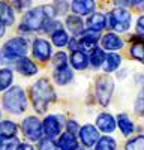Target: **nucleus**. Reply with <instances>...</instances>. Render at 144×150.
<instances>
[{
	"label": "nucleus",
	"instance_id": "1",
	"mask_svg": "<svg viewBox=\"0 0 144 150\" xmlns=\"http://www.w3.org/2000/svg\"><path fill=\"white\" fill-rule=\"evenodd\" d=\"M56 17V12L53 5H42L35 9L27 11L23 17V23L20 26V30L23 32H32V30H42L44 24L48 20H53Z\"/></svg>",
	"mask_w": 144,
	"mask_h": 150
},
{
	"label": "nucleus",
	"instance_id": "2",
	"mask_svg": "<svg viewBox=\"0 0 144 150\" xmlns=\"http://www.w3.org/2000/svg\"><path fill=\"white\" fill-rule=\"evenodd\" d=\"M30 93H32V104L38 112H45L48 108V104L56 98L53 87L50 86L48 80H45V78H41L36 81L32 87Z\"/></svg>",
	"mask_w": 144,
	"mask_h": 150
},
{
	"label": "nucleus",
	"instance_id": "3",
	"mask_svg": "<svg viewBox=\"0 0 144 150\" xmlns=\"http://www.w3.org/2000/svg\"><path fill=\"white\" fill-rule=\"evenodd\" d=\"M3 107L11 114H21L23 111H26L27 98L21 87L15 86L3 95Z\"/></svg>",
	"mask_w": 144,
	"mask_h": 150
},
{
	"label": "nucleus",
	"instance_id": "4",
	"mask_svg": "<svg viewBox=\"0 0 144 150\" xmlns=\"http://www.w3.org/2000/svg\"><path fill=\"white\" fill-rule=\"evenodd\" d=\"M5 60H20L27 54V41L24 38H11L8 39L0 51Z\"/></svg>",
	"mask_w": 144,
	"mask_h": 150
},
{
	"label": "nucleus",
	"instance_id": "5",
	"mask_svg": "<svg viewBox=\"0 0 144 150\" xmlns=\"http://www.w3.org/2000/svg\"><path fill=\"white\" fill-rule=\"evenodd\" d=\"M107 26L114 32L123 33L131 27V12L125 8H116L107 15Z\"/></svg>",
	"mask_w": 144,
	"mask_h": 150
},
{
	"label": "nucleus",
	"instance_id": "6",
	"mask_svg": "<svg viewBox=\"0 0 144 150\" xmlns=\"http://www.w3.org/2000/svg\"><path fill=\"white\" fill-rule=\"evenodd\" d=\"M95 90H96V98H98V102L101 105H107L111 99L113 90H114V83L111 80L110 75H101V77L96 80L95 84Z\"/></svg>",
	"mask_w": 144,
	"mask_h": 150
},
{
	"label": "nucleus",
	"instance_id": "7",
	"mask_svg": "<svg viewBox=\"0 0 144 150\" xmlns=\"http://www.w3.org/2000/svg\"><path fill=\"white\" fill-rule=\"evenodd\" d=\"M21 129H23L24 135H26L30 141H39L42 134H44L42 123L36 117H33V116H29V117H26L23 120Z\"/></svg>",
	"mask_w": 144,
	"mask_h": 150
},
{
	"label": "nucleus",
	"instance_id": "8",
	"mask_svg": "<svg viewBox=\"0 0 144 150\" xmlns=\"http://www.w3.org/2000/svg\"><path fill=\"white\" fill-rule=\"evenodd\" d=\"M32 51H33V57L39 62H48L51 57V44L42 39V38H36L32 45Z\"/></svg>",
	"mask_w": 144,
	"mask_h": 150
},
{
	"label": "nucleus",
	"instance_id": "9",
	"mask_svg": "<svg viewBox=\"0 0 144 150\" xmlns=\"http://www.w3.org/2000/svg\"><path fill=\"white\" fill-rule=\"evenodd\" d=\"M42 129L47 138H56L57 135H60V129H62V123L57 116H47L42 122Z\"/></svg>",
	"mask_w": 144,
	"mask_h": 150
},
{
	"label": "nucleus",
	"instance_id": "10",
	"mask_svg": "<svg viewBox=\"0 0 144 150\" xmlns=\"http://www.w3.org/2000/svg\"><path fill=\"white\" fill-rule=\"evenodd\" d=\"M78 135H80L81 143L86 147H93L99 140V132L93 125H84L83 128H80Z\"/></svg>",
	"mask_w": 144,
	"mask_h": 150
},
{
	"label": "nucleus",
	"instance_id": "11",
	"mask_svg": "<svg viewBox=\"0 0 144 150\" xmlns=\"http://www.w3.org/2000/svg\"><path fill=\"white\" fill-rule=\"evenodd\" d=\"M101 44L104 50H108V51H117L123 47V41L120 39V36H117L114 32H108L101 38Z\"/></svg>",
	"mask_w": 144,
	"mask_h": 150
},
{
	"label": "nucleus",
	"instance_id": "12",
	"mask_svg": "<svg viewBox=\"0 0 144 150\" xmlns=\"http://www.w3.org/2000/svg\"><path fill=\"white\" fill-rule=\"evenodd\" d=\"M71 9L75 15H89L95 9V2L93 0H72Z\"/></svg>",
	"mask_w": 144,
	"mask_h": 150
},
{
	"label": "nucleus",
	"instance_id": "13",
	"mask_svg": "<svg viewBox=\"0 0 144 150\" xmlns=\"http://www.w3.org/2000/svg\"><path fill=\"white\" fill-rule=\"evenodd\" d=\"M105 27H107V15L101 14V12H93V14L87 18V29L99 33Z\"/></svg>",
	"mask_w": 144,
	"mask_h": 150
},
{
	"label": "nucleus",
	"instance_id": "14",
	"mask_svg": "<svg viewBox=\"0 0 144 150\" xmlns=\"http://www.w3.org/2000/svg\"><path fill=\"white\" fill-rule=\"evenodd\" d=\"M96 126H98L102 132L108 134V132H113L116 129V120L111 114H108V112H102V114L98 116L96 119Z\"/></svg>",
	"mask_w": 144,
	"mask_h": 150
},
{
	"label": "nucleus",
	"instance_id": "15",
	"mask_svg": "<svg viewBox=\"0 0 144 150\" xmlns=\"http://www.w3.org/2000/svg\"><path fill=\"white\" fill-rule=\"evenodd\" d=\"M72 78H74V74H72V69H71L68 65L56 68V72H54V81H56L57 84L65 86V84L71 83Z\"/></svg>",
	"mask_w": 144,
	"mask_h": 150
},
{
	"label": "nucleus",
	"instance_id": "16",
	"mask_svg": "<svg viewBox=\"0 0 144 150\" xmlns=\"http://www.w3.org/2000/svg\"><path fill=\"white\" fill-rule=\"evenodd\" d=\"M17 71L21 75H26V77H32L38 72V66H36L33 62L27 57H23L20 60H17Z\"/></svg>",
	"mask_w": 144,
	"mask_h": 150
},
{
	"label": "nucleus",
	"instance_id": "17",
	"mask_svg": "<svg viewBox=\"0 0 144 150\" xmlns=\"http://www.w3.org/2000/svg\"><path fill=\"white\" fill-rule=\"evenodd\" d=\"M57 146L60 150H78V140L75 138V135L66 132L59 137Z\"/></svg>",
	"mask_w": 144,
	"mask_h": 150
},
{
	"label": "nucleus",
	"instance_id": "18",
	"mask_svg": "<svg viewBox=\"0 0 144 150\" xmlns=\"http://www.w3.org/2000/svg\"><path fill=\"white\" fill-rule=\"evenodd\" d=\"M71 66L78 69V71L86 69L89 66V57H87V54L80 51V50L72 51V54H71Z\"/></svg>",
	"mask_w": 144,
	"mask_h": 150
},
{
	"label": "nucleus",
	"instance_id": "19",
	"mask_svg": "<svg viewBox=\"0 0 144 150\" xmlns=\"http://www.w3.org/2000/svg\"><path fill=\"white\" fill-rule=\"evenodd\" d=\"M66 27L74 36H78L84 32V21L78 15H69L66 18Z\"/></svg>",
	"mask_w": 144,
	"mask_h": 150
},
{
	"label": "nucleus",
	"instance_id": "20",
	"mask_svg": "<svg viewBox=\"0 0 144 150\" xmlns=\"http://www.w3.org/2000/svg\"><path fill=\"white\" fill-rule=\"evenodd\" d=\"M15 21L14 9H12L6 2H0V23L5 26H12Z\"/></svg>",
	"mask_w": 144,
	"mask_h": 150
},
{
	"label": "nucleus",
	"instance_id": "21",
	"mask_svg": "<svg viewBox=\"0 0 144 150\" xmlns=\"http://www.w3.org/2000/svg\"><path fill=\"white\" fill-rule=\"evenodd\" d=\"M120 63H122V57H120L119 54H116V53H110V54H107L102 66H104L105 72H113L120 66Z\"/></svg>",
	"mask_w": 144,
	"mask_h": 150
},
{
	"label": "nucleus",
	"instance_id": "22",
	"mask_svg": "<svg viewBox=\"0 0 144 150\" xmlns=\"http://www.w3.org/2000/svg\"><path fill=\"white\" fill-rule=\"evenodd\" d=\"M117 126L120 128L122 134L126 135V137L134 132V123H132V120L126 114H119L117 116Z\"/></svg>",
	"mask_w": 144,
	"mask_h": 150
},
{
	"label": "nucleus",
	"instance_id": "23",
	"mask_svg": "<svg viewBox=\"0 0 144 150\" xmlns=\"http://www.w3.org/2000/svg\"><path fill=\"white\" fill-rule=\"evenodd\" d=\"M51 42H53L56 47H59V48L68 45V44H69V36H68L66 30L59 29V30H56L54 33H51Z\"/></svg>",
	"mask_w": 144,
	"mask_h": 150
},
{
	"label": "nucleus",
	"instance_id": "24",
	"mask_svg": "<svg viewBox=\"0 0 144 150\" xmlns=\"http://www.w3.org/2000/svg\"><path fill=\"white\" fill-rule=\"evenodd\" d=\"M12 81H14V74H12L11 69H8V68L0 69V92L9 89Z\"/></svg>",
	"mask_w": 144,
	"mask_h": 150
},
{
	"label": "nucleus",
	"instance_id": "25",
	"mask_svg": "<svg viewBox=\"0 0 144 150\" xmlns=\"http://www.w3.org/2000/svg\"><path fill=\"white\" fill-rule=\"evenodd\" d=\"M117 143L113 137H102L98 140V143L95 144V150H116Z\"/></svg>",
	"mask_w": 144,
	"mask_h": 150
},
{
	"label": "nucleus",
	"instance_id": "26",
	"mask_svg": "<svg viewBox=\"0 0 144 150\" xmlns=\"http://www.w3.org/2000/svg\"><path fill=\"white\" fill-rule=\"evenodd\" d=\"M105 57H107V54H105V51L102 48H98L96 47L93 51H92V54H90V63H92V66L93 68H99V66H102L104 65V62H105Z\"/></svg>",
	"mask_w": 144,
	"mask_h": 150
},
{
	"label": "nucleus",
	"instance_id": "27",
	"mask_svg": "<svg viewBox=\"0 0 144 150\" xmlns=\"http://www.w3.org/2000/svg\"><path fill=\"white\" fill-rule=\"evenodd\" d=\"M20 141L17 137H3L0 135V150H17Z\"/></svg>",
	"mask_w": 144,
	"mask_h": 150
},
{
	"label": "nucleus",
	"instance_id": "28",
	"mask_svg": "<svg viewBox=\"0 0 144 150\" xmlns=\"http://www.w3.org/2000/svg\"><path fill=\"white\" fill-rule=\"evenodd\" d=\"M18 128H17V125L14 122H11V120H3V122H0V135H3V137H15Z\"/></svg>",
	"mask_w": 144,
	"mask_h": 150
},
{
	"label": "nucleus",
	"instance_id": "29",
	"mask_svg": "<svg viewBox=\"0 0 144 150\" xmlns=\"http://www.w3.org/2000/svg\"><path fill=\"white\" fill-rule=\"evenodd\" d=\"M129 51H131V56L134 57L135 60L144 63V42L143 41H138L135 44H132Z\"/></svg>",
	"mask_w": 144,
	"mask_h": 150
},
{
	"label": "nucleus",
	"instance_id": "30",
	"mask_svg": "<svg viewBox=\"0 0 144 150\" xmlns=\"http://www.w3.org/2000/svg\"><path fill=\"white\" fill-rule=\"evenodd\" d=\"M125 150H144V135H138L128 141Z\"/></svg>",
	"mask_w": 144,
	"mask_h": 150
},
{
	"label": "nucleus",
	"instance_id": "31",
	"mask_svg": "<svg viewBox=\"0 0 144 150\" xmlns=\"http://www.w3.org/2000/svg\"><path fill=\"white\" fill-rule=\"evenodd\" d=\"M53 63H54L56 68L68 65V56H66V53H63V51L56 53V54L53 56Z\"/></svg>",
	"mask_w": 144,
	"mask_h": 150
},
{
	"label": "nucleus",
	"instance_id": "32",
	"mask_svg": "<svg viewBox=\"0 0 144 150\" xmlns=\"http://www.w3.org/2000/svg\"><path fill=\"white\" fill-rule=\"evenodd\" d=\"M53 8H54V12L56 15H65L68 12V3L65 2V0H56V2L53 3Z\"/></svg>",
	"mask_w": 144,
	"mask_h": 150
},
{
	"label": "nucleus",
	"instance_id": "33",
	"mask_svg": "<svg viewBox=\"0 0 144 150\" xmlns=\"http://www.w3.org/2000/svg\"><path fill=\"white\" fill-rule=\"evenodd\" d=\"M38 149L39 150H59V146L50 138H44V140H39Z\"/></svg>",
	"mask_w": 144,
	"mask_h": 150
},
{
	"label": "nucleus",
	"instance_id": "34",
	"mask_svg": "<svg viewBox=\"0 0 144 150\" xmlns=\"http://www.w3.org/2000/svg\"><path fill=\"white\" fill-rule=\"evenodd\" d=\"M66 128H68V132L69 134H72V135H77L78 132H80V128H78V125H77V122H68V125H66Z\"/></svg>",
	"mask_w": 144,
	"mask_h": 150
},
{
	"label": "nucleus",
	"instance_id": "35",
	"mask_svg": "<svg viewBox=\"0 0 144 150\" xmlns=\"http://www.w3.org/2000/svg\"><path fill=\"white\" fill-rule=\"evenodd\" d=\"M137 33L144 36V15H141L137 20Z\"/></svg>",
	"mask_w": 144,
	"mask_h": 150
},
{
	"label": "nucleus",
	"instance_id": "36",
	"mask_svg": "<svg viewBox=\"0 0 144 150\" xmlns=\"http://www.w3.org/2000/svg\"><path fill=\"white\" fill-rule=\"evenodd\" d=\"M137 110L138 111H141V110H144V86H143V90H141V95H140V98H138V101H137Z\"/></svg>",
	"mask_w": 144,
	"mask_h": 150
},
{
	"label": "nucleus",
	"instance_id": "37",
	"mask_svg": "<svg viewBox=\"0 0 144 150\" xmlns=\"http://www.w3.org/2000/svg\"><path fill=\"white\" fill-rule=\"evenodd\" d=\"M9 6L12 8V6H14L15 9H18V11H21L23 8H24V0H9Z\"/></svg>",
	"mask_w": 144,
	"mask_h": 150
},
{
	"label": "nucleus",
	"instance_id": "38",
	"mask_svg": "<svg viewBox=\"0 0 144 150\" xmlns=\"http://www.w3.org/2000/svg\"><path fill=\"white\" fill-rule=\"evenodd\" d=\"M131 5L137 11H144V0H131Z\"/></svg>",
	"mask_w": 144,
	"mask_h": 150
},
{
	"label": "nucleus",
	"instance_id": "39",
	"mask_svg": "<svg viewBox=\"0 0 144 150\" xmlns=\"http://www.w3.org/2000/svg\"><path fill=\"white\" fill-rule=\"evenodd\" d=\"M116 5L117 8H126L131 5V0H116Z\"/></svg>",
	"mask_w": 144,
	"mask_h": 150
},
{
	"label": "nucleus",
	"instance_id": "40",
	"mask_svg": "<svg viewBox=\"0 0 144 150\" xmlns=\"http://www.w3.org/2000/svg\"><path fill=\"white\" fill-rule=\"evenodd\" d=\"M17 150H35L32 144H27V143H24V144H20Z\"/></svg>",
	"mask_w": 144,
	"mask_h": 150
},
{
	"label": "nucleus",
	"instance_id": "41",
	"mask_svg": "<svg viewBox=\"0 0 144 150\" xmlns=\"http://www.w3.org/2000/svg\"><path fill=\"white\" fill-rule=\"evenodd\" d=\"M5 32H6V26H5V24H2V23H0V38H2V36L5 35Z\"/></svg>",
	"mask_w": 144,
	"mask_h": 150
},
{
	"label": "nucleus",
	"instance_id": "42",
	"mask_svg": "<svg viewBox=\"0 0 144 150\" xmlns=\"http://www.w3.org/2000/svg\"><path fill=\"white\" fill-rule=\"evenodd\" d=\"M65 2H66V0H65Z\"/></svg>",
	"mask_w": 144,
	"mask_h": 150
}]
</instances>
